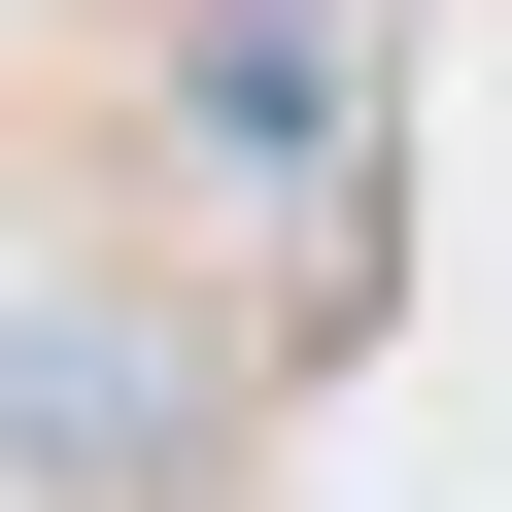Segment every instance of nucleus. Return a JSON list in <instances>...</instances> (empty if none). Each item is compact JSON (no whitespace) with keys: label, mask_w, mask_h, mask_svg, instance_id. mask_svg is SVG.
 <instances>
[{"label":"nucleus","mask_w":512,"mask_h":512,"mask_svg":"<svg viewBox=\"0 0 512 512\" xmlns=\"http://www.w3.org/2000/svg\"><path fill=\"white\" fill-rule=\"evenodd\" d=\"M0 478H35V512H171L205 478V342L103 308V274H35V308H0Z\"/></svg>","instance_id":"obj_1"}]
</instances>
